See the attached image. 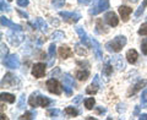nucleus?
Wrapping results in <instances>:
<instances>
[{"mask_svg": "<svg viewBox=\"0 0 147 120\" xmlns=\"http://www.w3.org/2000/svg\"><path fill=\"white\" fill-rule=\"evenodd\" d=\"M0 96H1V100H6V102H9V103L15 102V96L11 94V93H4L3 92Z\"/></svg>", "mask_w": 147, "mask_h": 120, "instance_id": "obj_21", "label": "nucleus"}, {"mask_svg": "<svg viewBox=\"0 0 147 120\" xmlns=\"http://www.w3.org/2000/svg\"><path fill=\"white\" fill-rule=\"evenodd\" d=\"M107 9H109V0H98V3L96 4V6L90 10L91 15H97V13L105 11Z\"/></svg>", "mask_w": 147, "mask_h": 120, "instance_id": "obj_6", "label": "nucleus"}, {"mask_svg": "<svg viewBox=\"0 0 147 120\" xmlns=\"http://www.w3.org/2000/svg\"><path fill=\"white\" fill-rule=\"evenodd\" d=\"M33 118H34L33 113H26L22 115V117H20V119H33Z\"/></svg>", "mask_w": 147, "mask_h": 120, "instance_id": "obj_37", "label": "nucleus"}, {"mask_svg": "<svg viewBox=\"0 0 147 120\" xmlns=\"http://www.w3.org/2000/svg\"><path fill=\"white\" fill-rule=\"evenodd\" d=\"M48 115L50 118H57L58 115H59V110L58 109H50L49 112H48Z\"/></svg>", "mask_w": 147, "mask_h": 120, "instance_id": "obj_31", "label": "nucleus"}, {"mask_svg": "<svg viewBox=\"0 0 147 120\" xmlns=\"http://www.w3.org/2000/svg\"><path fill=\"white\" fill-rule=\"evenodd\" d=\"M63 80H64V90H65L66 93L70 96L71 92H72V88H74V80L70 77V75H67V73L64 75Z\"/></svg>", "mask_w": 147, "mask_h": 120, "instance_id": "obj_10", "label": "nucleus"}, {"mask_svg": "<svg viewBox=\"0 0 147 120\" xmlns=\"http://www.w3.org/2000/svg\"><path fill=\"white\" fill-rule=\"evenodd\" d=\"M59 15H60L66 22H69V24H76V22L80 21V18H81V15H80L79 12L60 11V12H59Z\"/></svg>", "mask_w": 147, "mask_h": 120, "instance_id": "obj_4", "label": "nucleus"}, {"mask_svg": "<svg viewBox=\"0 0 147 120\" xmlns=\"http://www.w3.org/2000/svg\"><path fill=\"white\" fill-rule=\"evenodd\" d=\"M110 64L113 65V67H115L117 70H124L125 69V64H124V60H123V57L120 55H115L110 59Z\"/></svg>", "mask_w": 147, "mask_h": 120, "instance_id": "obj_9", "label": "nucleus"}, {"mask_svg": "<svg viewBox=\"0 0 147 120\" xmlns=\"http://www.w3.org/2000/svg\"><path fill=\"white\" fill-rule=\"evenodd\" d=\"M9 1H12V0H9Z\"/></svg>", "mask_w": 147, "mask_h": 120, "instance_id": "obj_45", "label": "nucleus"}, {"mask_svg": "<svg viewBox=\"0 0 147 120\" xmlns=\"http://www.w3.org/2000/svg\"><path fill=\"white\" fill-rule=\"evenodd\" d=\"M6 55H7V47L5 44H1V59L4 60L6 58Z\"/></svg>", "mask_w": 147, "mask_h": 120, "instance_id": "obj_32", "label": "nucleus"}, {"mask_svg": "<svg viewBox=\"0 0 147 120\" xmlns=\"http://www.w3.org/2000/svg\"><path fill=\"white\" fill-rule=\"evenodd\" d=\"M1 26H5L7 28H11L12 31H21V26L20 25H15L11 20H9L7 17L1 16Z\"/></svg>", "mask_w": 147, "mask_h": 120, "instance_id": "obj_11", "label": "nucleus"}, {"mask_svg": "<svg viewBox=\"0 0 147 120\" xmlns=\"http://www.w3.org/2000/svg\"><path fill=\"white\" fill-rule=\"evenodd\" d=\"M132 12V9L130 6H125V5H121L119 7V13H120V17L123 18L124 22H126L129 20V16H130V13Z\"/></svg>", "mask_w": 147, "mask_h": 120, "instance_id": "obj_13", "label": "nucleus"}, {"mask_svg": "<svg viewBox=\"0 0 147 120\" xmlns=\"http://www.w3.org/2000/svg\"><path fill=\"white\" fill-rule=\"evenodd\" d=\"M130 1H132V3H136V1H137V0H130Z\"/></svg>", "mask_w": 147, "mask_h": 120, "instance_id": "obj_44", "label": "nucleus"}, {"mask_svg": "<svg viewBox=\"0 0 147 120\" xmlns=\"http://www.w3.org/2000/svg\"><path fill=\"white\" fill-rule=\"evenodd\" d=\"M91 1H92V0H79V3L82 4V5H88Z\"/></svg>", "mask_w": 147, "mask_h": 120, "instance_id": "obj_41", "label": "nucleus"}, {"mask_svg": "<svg viewBox=\"0 0 147 120\" xmlns=\"http://www.w3.org/2000/svg\"><path fill=\"white\" fill-rule=\"evenodd\" d=\"M146 5H147V0H144V3L140 5V7L137 9V11L135 12V17H140L141 15H142V12H144V10H145V7H146Z\"/></svg>", "mask_w": 147, "mask_h": 120, "instance_id": "obj_23", "label": "nucleus"}, {"mask_svg": "<svg viewBox=\"0 0 147 120\" xmlns=\"http://www.w3.org/2000/svg\"><path fill=\"white\" fill-rule=\"evenodd\" d=\"M139 34H141V36H147V24H144V25L140 27Z\"/></svg>", "mask_w": 147, "mask_h": 120, "instance_id": "obj_30", "label": "nucleus"}, {"mask_svg": "<svg viewBox=\"0 0 147 120\" xmlns=\"http://www.w3.org/2000/svg\"><path fill=\"white\" fill-rule=\"evenodd\" d=\"M24 98H25V96H22L20 98V102H18V108H20V109L24 108Z\"/></svg>", "mask_w": 147, "mask_h": 120, "instance_id": "obj_40", "label": "nucleus"}, {"mask_svg": "<svg viewBox=\"0 0 147 120\" xmlns=\"http://www.w3.org/2000/svg\"><path fill=\"white\" fill-rule=\"evenodd\" d=\"M47 88L50 93H54V94H60L63 92V86L55 78H49L47 81Z\"/></svg>", "mask_w": 147, "mask_h": 120, "instance_id": "obj_3", "label": "nucleus"}, {"mask_svg": "<svg viewBox=\"0 0 147 120\" xmlns=\"http://www.w3.org/2000/svg\"><path fill=\"white\" fill-rule=\"evenodd\" d=\"M141 102H142V105L146 108L147 107V90L144 91V93H142V97H141Z\"/></svg>", "mask_w": 147, "mask_h": 120, "instance_id": "obj_29", "label": "nucleus"}, {"mask_svg": "<svg viewBox=\"0 0 147 120\" xmlns=\"http://www.w3.org/2000/svg\"><path fill=\"white\" fill-rule=\"evenodd\" d=\"M104 20L110 27H117L118 24H119V18L117 16V13L113 12V11H108L107 13H105Z\"/></svg>", "mask_w": 147, "mask_h": 120, "instance_id": "obj_8", "label": "nucleus"}, {"mask_svg": "<svg viewBox=\"0 0 147 120\" xmlns=\"http://www.w3.org/2000/svg\"><path fill=\"white\" fill-rule=\"evenodd\" d=\"M90 76V71L88 70H77L76 71V77L80 81H86Z\"/></svg>", "mask_w": 147, "mask_h": 120, "instance_id": "obj_20", "label": "nucleus"}, {"mask_svg": "<svg viewBox=\"0 0 147 120\" xmlns=\"http://www.w3.org/2000/svg\"><path fill=\"white\" fill-rule=\"evenodd\" d=\"M3 64L5 66L10 67V69H17L18 66H20V60H18L17 55L12 54V55H9V57H6L5 59H4Z\"/></svg>", "mask_w": 147, "mask_h": 120, "instance_id": "obj_5", "label": "nucleus"}, {"mask_svg": "<svg viewBox=\"0 0 147 120\" xmlns=\"http://www.w3.org/2000/svg\"><path fill=\"white\" fill-rule=\"evenodd\" d=\"M18 12H20V15H21V16H24V17H26V18L28 17V15H27L26 12H22V11H20V10H18Z\"/></svg>", "mask_w": 147, "mask_h": 120, "instance_id": "obj_42", "label": "nucleus"}, {"mask_svg": "<svg viewBox=\"0 0 147 120\" xmlns=\"http://www.w3.org/2000/svg\"><path fill=\"white\" fill-rule=\"evenodd\" d=\"M24 38H25L24 36L15 33V31H13V33L9 34V40H10V43H11L12 45H18V44L22 42V40H24Z\"/></svg>", "mask_w": 147, "mask_h": 120, "instance_id": "obj_14", "label": "nucleus"}, {"mask_svg": "<svg viewBox=\"0 0 147 120\" xmlns=\"http://www.w3.org/2000/svg\"><path fill=\"white\" fill-rule=\"evenodd\" d=\"M141 119H147V115H141Z\"/></svg>", "mask_w": 147, "mask_h": 120, "instance_id": "obj_43", "label": "nucleus"}, {"mask_svg": "<svg viewBox=\"0 0 147 120\" xmlns=\"http://www.w3.org/2000/svg\"><path fill=\"white\" fill-rule=\"evenodd\" d=\"M76 32H77V34L80 36L81 42L84 43V44L86 45V47H90V40H88V37H87L85 30L82 28V27H77V28H76Z\"/></svg>", "mask_w": 147, "mask_h": 120, "instance_id": "obj_15", "label": "nucleus"}, {"mask_svg": "<svg viewBox=\"0 0 147 120\" xmlns=\"http://www.w3.org/2000/svg\"><path fill=\"white\" fill-rule=\"evenodd\" d=\"M147 85V81L146 80H142V81H139V82H137V84L134 86V88H132V91H131V93L132 94H135L136 93V92L137 91H140L141 88H142V87H144V86H146Z\"/></svg>", "mask_w": 147, "mask_h": 120, "instance_id": "obj_22", "label": "nucleus"}, {"mask_svg": "<svg viewBox=\"0 0 147 120\" xmlns=\"http://www.w3.org/2000/svg\"><path fill=\"white\" fill-rule=\"evenodd\" d=\"M98 80H99V76L96 75V76H94V80H93V82L91 84V86H88V87L86 88V92H87L88 94H96V93H97V91H98V88H99Z\"/></svg>", "mask_w": 147, "mask_h": 120, "instance_id": "obj_12", "label": "nucleus"}, {"mask_svg": "<svg viewBox=\"0 0 147 120\" xmlns=\"http://www.w3.org/2000/svg\"><path fill=\"white\" fill-rule=\"evenodd\" d=\"M65 113L67 114V115H70V117H77V114H79V112L75 109V108H72V107H67V108H65Z\"/></svg>", "mask_w": 147, "mask_h": 120, "instance_id": "obj_25", "label": "nucleus"}, {"mask_svg": "<svg viewBox=\"0 0 147 120\" xmlns=\"http://www.w3.org/2000/svg\"><path fill=\"white\" fill-rule=\"evenodd\" d=\"M102 28H104V27H102V20H98L97 21V32L98 33H103V30Z\"/></svg>", "mask_w": 147, "mask_h": 120, "instance_id": "obj_36", "label": "nucleus"}, {"mask_svg": "<svg viewBox=\"0 0 147 120\" xmlns=\"http://www.w3.org/2000/svg\"><path fill=\"white\" fill-rule=\"evenodd\" d=\"M45 64L44 63H37L32 67V75L36 78H42L45 75Z\"/></svg>", "mask_w": 147, "mask_h": 120, "instance_id": "obj_7", "label": "nucleus"}, {"mask_svg": "<svg viewBox=\"0 0 147 120\" xmlns=\"http://www.w3.org/2000/svg\"><path fill=\"white\" fill-rule=\"evenodd\" d=\"M48 54H49V57H50V58H53V57H54V54H55V44H50Z\"/></svg>", "mask_w": 147, "mask_h": 120, "instance_id": "obj_34", "label": "nucleus"}, {"mask_svg": "<svg viewBox=\"0 0 147 120\" xmlns=\"http://www.w3.org/2000/svg\"><path fill=\"white\" fill-rule=\"evenodd\" d=\"M94 98H87L86 100H85V107L87 108V109H92L94 107Z\"/></svg>", "mask_w": 147, "mask_h": 120, "instance_id": "obj_27", "label": "nucleus"}, {"mask_svg": "<svg viewBox=\"0 0 147 120\" xmlns=\"http://www.w3.org/2000/svg\"><path fill=\"white\" fill-rule=\"evenodd\" d=\"M59 55L63 59H67L72 55V50L67 47V45H63V47L59 48Z\"/></svg>", "mask_w": 147, "mask_h": 120, "instance_id": "obj_16", "label": "nucleus"}, {"mask_svg": "<svg viewBox=\"0 0 147 120\" xmlns=\"http://www.w3.org/2000/svg\"><path fill=\"white\" fill-rule=\"evenodd\" d=\"M112 71H113V65H110V64H105L104 65V67H103V73L107 77H109L110 76V73H112Z\"/></svg>", "mask_w": 147, "mask_h": 120, "instance_id": "obj_24", "label": "nucleus"}, {"mask_svg": "<svg viewBox=\"0 0 147 120\" xmlns=\"http://www.w3.org/2000/svg\"><path fill=\"white\" fill-rule=\"evenodd\" d=\"M141 50H142V53L147 55V38L142 40V43H141Z\"/></svg>", "mask_w": 147, "mask_h": 120, "instance_id": "obj_33", "label": "nucleus"}, {"mask_svg": "<svg viewBox=\"0 0 147 120\" xmlns=\"http://www.w3.org/2000/svg\"><path fill=\"white\" fill-rule=\"evenodd\" d=\"M91 44L93 45V50H94L96 55L98 57V59H102L103 58V53H102V47H100V44L96 39H91Z\"/></svg>", "mask_w": 147, "mask_h": 120, "instance_id": "obj_18", "label": "nucleus"}, {"mask_svg": "<svg viewBox=\"0 0 147 120\" xmlns=\"http://www.w3.org/2000/svg\"><path fill=\"white\" fill-rule=\"evenodd\" d=\"M137 58H139V54H137V52L135 49H130L126 53V60H127L129 64H135Z\"/></svg>", "mask_w": 147, "mask_h": 120, "instance_id": "obj_17", "label": "nucleus"}, {"mask_svg": "<svg viewBox=\"0 0 147 120\" xmlns=\"http://www.w3.org/2000/svg\"><path fill=\"white\" fill-rule=\"evenodd\" d=\"M28 103L31 107H42V108H47L48 105L52 103V100L47 97H43V96H37V93H33L30 97V100Z\"/></svg>", "mask_w": 147, "mask_h": 120, "instance_id": "obj_2", "label": "nucleus"}, {"mask_svg": "<svg viewBox=\"0 0 147 120\" xmlns=\"http://www.w3.org/2000/svg\"><path fill=\"white\" fill-rule=\"evenodd\" d=\"M126 42H127L126 37L118 36L113 40H109V42L105 44V48H107V50L110 52V53H119L124 47H125Z\"/></svg>", "mask_w": 147, "mask_h": 120, "instance_id": "obj_1", "label": "nucleus"}, {"mask_svg": "<svg viewBox=\"0 0 147 120\" xmlns=\"http://www.w3.org/2000/svg\"><path fill=\"white\" fill-rule=\"evenodd\" d=\"M75 50H76V52H77V53H79L80 55H86V54H87V53H86V50H85V49H84V50H82V49H81V47H80V45H79V44H77V45H76V49H75Z\"/></svg>", "mask_w": 147, "mask_h": 120, "instance_id": "obj_39", "label": "nucleus"}, {"mask_svg": "<svg viewBox=\"0 0 147 120\" xmlns=\"http://www.w3.org/2000/svg\"><path fill=\"white\" fill-rule=\"evenodd\" d=\"M64 37H65V34H64V32H61V31H55L54 33L52 34V38H53L54 40L61 39V38H64Z\"/></svg>", "mask_w": 147, "mask_h": 120, "instance_id": "obj_26", "label": "nucleus"}, {"mask_svg": "<svg viewBox=\"0 0 147 120\" xmlns=\"http://www.w3.org/2000/svg\"><path fill=\"white\" fill-rule=\"evenodd\" d=\"M32 25H33V26H37L38 28H40L43 32H45V31H47V28H48L47 24H45L44 20H43V18H40V17L36 18V21H34V22H32Z\"/></svg>", "mask_w": 147, "mask_h": 120, "instance_id": "obj_19", "label": "nucleus"}, {"mask_svg": "<svg viewBox=\"0 0 147 120\" xmlns=\"http://www.w3.org/2000/svg\"><path fill=\"white\" fill-rule=\"evenodd\" d=\"M52 4L54 7L57 9H60L64 6V4H65V0H52Z\"/></svg>", "mask_w": 147, "mask_h": 120, "instance_id": "obj_28", "label": "nucleus"}, {"mask_svg": "<svg viewBox=\"0 0 147 120\" xmlns=\"http://www.w3.org/2000/svg\"><path fill=\"white\" fill-rule=\"evenodd\" d=\"M0 6H1L3 11H9V10H10V9H9V5L4 3V0H0Z\"/></svg>", "mask_w": 147, "mask_h": 120, "instance_id": "obj_35", "label": "nucleus"}, {"mask_svg": "<svg viewBox=\"0 0 147 120\" xmlns=\"http://www.w3.org/2000/svg\"><path fill=\"white\" fill-rule=\"evenodd\" d=\"M17 5L25 7V6L28 5V0H17Z\"/></svg>", "mask_w": 147, "mask_h": 120, "instance_id": "obj_38", "label": "nucleus"}]
</instances>
